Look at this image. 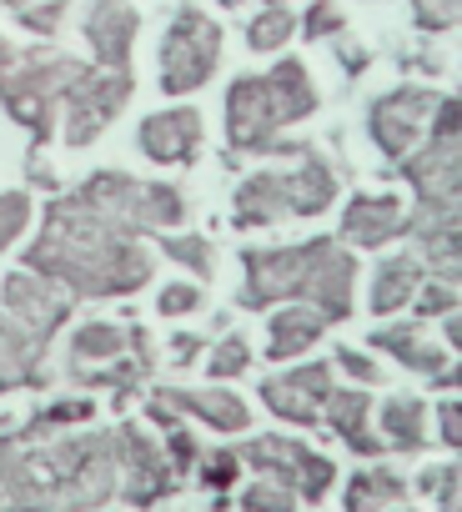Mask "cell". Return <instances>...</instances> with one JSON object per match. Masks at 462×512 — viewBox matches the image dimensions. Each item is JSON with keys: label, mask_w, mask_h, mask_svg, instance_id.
I'll return each mask as SVG.
<instances>
[{"label": "cell", "mask_w": 462, "mask_h": 512, "mask_svg": "<svg viewBox=\"0 0 462 512\" xmlns=\"http://www.w3.org/2000/svg\"><path fill=\"white\" fill-rule=\"evenodd\" d=\"M267 332H272L267 337V362H292V357H302V352H312L322 342L327 317L302 307V302H282V312L267 322Z\"/></svg>", "instance_id": "cell-22"}, {"label": "cell", "mask_w": 462, "mask_h": 512, "mask_svg": "<svg viewBox=\"0 0 462 512\" xmlns=\"http://www.w3.org/2000/svg\"><path fill=\"white\" fill-rule=\"evenodd\" d=\"M91 206H101L106 216H116L126 231H171L181 226L186 216V196L176 186H161V181H136L126 171H96L76 186Z\"/></svg>", "instance_id": "cell-7"}, {"label": "cell", "mask_w": 462, "mask_h": 512, "mask_svg": "<svg viewBox=\"0 0 462 512\" xmlns=\"http://www.w3.org/2000/svg\"><path fill=\"white\" fill-rule=\"evenodd\" d=\"M237 472H242V457L237 452H206L201 457V482L211 492H226L231 482H237Z\"/></svg>", "instance_id": "cell-36"}, {"label": "cell", "mask_w": 462, "mask_h": 512, "mask_svg": "<svg viewBox=\"0 0 462 512\" xmlns=\"http://www.w3.org/2000/svg\"><path fill=\"white\" fill-rule=\"evenodd\" d=\"M221 26L196 11V6H181L166 26V41H161V91L166 96H191L211 81V71L221 66Z\"/></svg>", "instance_id": "cell-8"}, {"label": "cell", "mask_w": 462, "mask_h": 512, "mask_svg": "<svg viewBox=\"0 0 462 512\" xmlns=\"http://www.w3.org/2000/svg\"><path fill=\"white\" fill-rule=\"evenodd\" d=\"M171 487H176V472H171L166 452H161L136 422H126V427L116 432V492H121L126 502H136V507H151V502H161Z\"/></svg>", "instance_id": "cell-13"}, {"label": "cell", "mask_w": 462, "mask_h": 512, "mask_svg": "<svg viewBox=\"0 0 462 512\" xmlns=\"http://www.w3.org/2000/svg\"><path fill=\"white\" fill-rule=\"evenodd\" d=\"M166 462H171V472H176V482L191 472V462H196V437L181 427V422H171L166 427Z\"/></svg>", "instance_id": "cell-38"}, {"label": "cell", "mask_w": 462, "mask_h": 512, "mask_svg": "<svg viewBox=\"0 0 462 512\" xmlns=\"http://www.w3.org/2000/svg\"><path fill=\"white\" fill-rule=\"evenodd\" d=\"M0 302H6V317H11L21 332H31V337L46 342V347H51V337H56V332L71 322V312H76V297L61 292L56 282L36 277V272H11L6 282H0Z\"/></svg>", "instance_id": "cell-12"}, {"label": "cell", "mask_w": 462, "mask_h": 512, "mask_svg": "<svg viewBox=\"0 0 462 512\" xmlns=\"http://www.w3.org/2000/svg\"><path fill=\"white\" fill-rule=\"evenodd\" d=\"M337 56H342L347 76H362V66H367V51H362V46H347V41H337Z\"/></svg>", "instance_id": "cell-43"}, {"label": "cell", "mask_w": 462, "mask_h": 512, "mask_svg": "<svg viewBox=\"0 0 462 512\" xmlns=\"http://www.w3.org/2000/svg\"><path fill=\"white\" fill-rule=\"evenodd\" d=\"M131 91H136V76L131 71H101V66H91L71 91H66V101H61V121H66V146H91L116 116H121V106L131 101Z\"/></svg>", "instance_id": "cell-9"}, {"label": "cell", "mask_w": 462, "mask_h": 512, "mask_svg": "<svg viewBox=\"0 0 462 512\" xmlns=\"http://www.w3.org/2000/svg\"><path fill=\"white\" fill-rule=\"evenodd\" d=\"M312 111H317V86L297 56L277 61L267 76H237L226 91V146L267 156L277 131L307 121Z\"/></svg>", "instance_id": "cell-3"}, {"label": "cell", "mask_w": 462, "mask_h": 512, "mask_svg": "<svg viewBox=\"0 0 462 512\" xmlns=\"http://www.w3.org/2000/svg\"><path fill=\"white\" fill-rule=\"evenodd\" d=\"M442 332H447V342H452V347L462 342V322H457V312H447V322H442Z\"/></svg>", "instance_id": "cell-44"}, {"label": "cell", "mask_w": 462, "mask_h": 512, "mask_svg": "<svg viewBox=\"0 0 462 512\" xmlns=\"http://www.w3.org/2000/svg\"><path fill=\"white\" fill-rule=\"evenodd\" d=\"M372 347L377 352H387V357H397L407 372H417V377H427L432 387H457V367L447 362V352L442 347H432V342H422V322H397V327H377L372 332Z\"/></svg>", "instance_id": "cell-18"}, {"label": "cell", "mask_w": 462, "mask_h": 512, "mask_svg": "<svg viewBox=\"0 0 462 512\" xmlns=\"http://www.w3.org/2000/svg\"><path fill=\"white\" fill-rule=\"evenodd\" d=\"M412 307H417V317H412V322L447 317V312H457V287H452V282H442V277H432V282H417V292H412Z\"/></svg>", "instance_id": "cell-30"}, {"label": "cell", "mask_w": 462, "mask_h": 512, "mask_svg": "<svg viewBox=\"0 0 462 512\" xmlns=\"http://www.w3.org/2000/svg\"><path fill=\"white\" fill-rule=\"evenodd\" d=\"M21 6H31V0H0V11H21Z\"/></svg>", "instance_id": "cell-45"}, {"label": "cell", "mask_w": 462, "mask_h": 512, "mask_svg": "<svg viewBox=\"0 0 462 512\" xmlns=\"http://www.w3.org/2000/svg\"><path fill=\"white\" fill-rule=\"evenodd\" d=\"M412 21L432 36L452 31L457 26V0H412Z\"/></svg>", "instance_id": "cell-35"}, {"label": "cell", "mask_w": 462, "mask_h": 512, "mask_svg": "<svg viewBox=\"0 0 462 512\" xmlns=\"http://www.w3.org/2000/svg\"><path fill=\"white\" fill-rule=\"evenodd\" d=\"M242 457L257 467V477H272V482L292 487L307 502H322L327 487L337 482V467L322 452H312V447H302L292 437H257V442H247Z\"/></svg>", "instance_id": "cell-11"}, {"label": "cell", "mask_w": 462, "mask_h": 512, "mask_svg": "<svg viewBox=\"0 0 462 512\" xmlns=\"http://www.w3.org/2000/svg\"><path fill=\"white\" fill-rule=\"evenodd\" d=\"M437 101H442V96L427 91V86H397V91L377 96L372 111H367V136H372V146H377L387 161H402V156L427 136V121H432Z\"/></svg>", "instance_id": "cell-10"}, {"label": "cell", "mask_w": 462, "mask_h": 512, "mask_svg": "<svg viewBox=\"0 0 462 512\" xmlns=\"http://www.w3.org/2000/svg\"><path fill=\"white\" fill-rule=\"evenodd\" d=\"M26 226H31V196L26 191H0V251L16 246Z\"/></svg>", "instance_id": "cell-31"}, {"label": "cell", "mask_w": 462, "mask_h": 512, "mask_svg": "<svg viewBox=\"0 0 462 512\" xmlns=\"http://www.w3.org/2000/svg\"><path fill=\"white\" fill-rule=\"evenodd\" d=\"M417 282H422V262H417L412 251L387 256V262L377 267V277H372V317H392V312H402V307L412 302Z\"/></svg>", "instance_id": "cell-23"}, {"label": "cell", "mask_w": 462, "mask_h": 512, "mask_svg": "<svg viewBox=\"0 0 462 512\" xmlns=\"http://www.w3.org/2000/svg\"><path fill=\"white\" fill-rule=\"evenodd\" d=\"M332 201H337V176L317 151H307L302 166H292V171L247 176L237 186V211H231V221L242 231H252V226H277L287 216H322Z\"/></svg>", "instance_id": "cell-5"}, {"label": "cell", "mask_w": 462, "mask_h": 512, "mask_svg": "<svg viewBox=\"0 0 462 512\" xmlns=\"http://www.w3.org/2000/svg\"><path fill=\"white\" fill-rule=\"evenodd\" d=\"M267 6H287V0H267Z\"/></svg>", "instance_id": "cell-47"}, {"label": "cell", "mask_w": 462, "mask_h": 512, "mask_svg": "<svg viewBox=\"0 0 462 512\" xmlns=\"http://www.w3.org/2000/svg\"><path fill=\"white\" fill-rule=\"evenodd\" d=\"M151 402L166 407L171 417H196L211 432H247L252 427L247 402L237 392H226V387H156Z\"/></svg>", "instance_id": "cell-16"}, {"label": "cell", "mask_w": 462, "mask_h": 512, "mask_svg": "<svg viewBox=\"0 0 462 512\" xmlns=\"http://www.w3.org/2000/svg\"><path fill=\"white\" fill-rule=\"evenodd\" d=\"M91 66L76 61V56H61L51 46H11L0 36V106L16 126L31 131V156L56 136V116H61V101L66 91L86 76Z\"/></svg>", "instance_id": "cell-4"}, {"label": "cell", "mask_w": 462, "mask_h": 512, "mask_svg": "<svg viewBox=\"0 0 462 512\" xmlns=\"http://www.w3.org/2000/svg\"><path fill=\"white\" fill-rule=\"evenodd\" d=\"M407 497V482L387 467H367L347 482V512H387Z\"/></svg>", "instance_id": "cell-26"}, {"label": "cell", "mask_w": 462, "mask_h": 512, "mask_svg": "<svg viewBox=\"0 0 462 512\" xmlns=\"http://www.w3.org/2000/svg\"><path fill=\"white\" fill-rule=\"evenodd\" d=\"M242 507L247 512H297V492L282 487V482H272V477H262V482H252L242 492Z\"/></svg>", "instance_id": "cell-32"}, {"label": "cell", "mask_w": 462, "mask_h": 512, "mask_svg": "<svg viewBox=\"0 0 462 512\" xmlns=\"http://www.w3.org/2000/svg\"><path fill=\"white\" fill-rule=\"evenodd\" d=\"M382 447H397V452H417L427 447V402L422 397H392L382 412Z\"/></svg>", "instance_id": "cell-24"}, {"label": "cell", "mask_w": 462, "mask_h": 512, "mask_svg": "<svg viewBox=\"0 0 462 512\" xmlns=\"http://www.w3.org/2000/svg\"><path fill=\"white\" fill-rule=\"evenodd\" d=\"M136 146L156 166H186V161H196V151H201V111L176 106V111L146 116L141 131H136Z\"/></svg>", "instance_id": "cell-17"}, {"label": "cell", "mask_w": 462, "mask_h": 512, "mask_svg": "<svg viewBox=\"0 0 462 512\" xmlns=\"http://www.w3.org/2000/svg\"><path fill=\"white\" fill-rule=\"evenodd\" d=\"M437 437H442L447 447L462 442V407H457V397H452V402H437Z\"/></svg>", "instance_id": "cell-41"}, {"label": "cell", "mask_w": 462, "mask_h": 512, "mask_svg": "<svg viewBox=\"0 0 462 512\" xmlns=\"http://www.w3.org/2000/svg\"><path fill=\"white\" fill-rule=\"evenodd\" d=\"M292 36H297V16H292L287 6H267V11H257L252 26H247V46H252V51H282Z\"/></svg>", "instance_id": "cell-27"}, {"label": "cell", "mask_w": 462, "mask_h": 512, "mask_svg": "<svg viewBox=\"0 0 462 512\" xmlns=\"http://www.w3.org/2000/svg\"><path fill=\"white\" fill-rule=\"evenodd\" d=\"M347 21H342V11H337V0H312V11L302 16V41H327V36H337Z\"/></svg>", "instance_id": "cell-34"}, {"label": "cell", "mask_w": 462, "mask_h": 512, "mask_svg": "<svg viewBox=\"0 0 462 512\" xmlns=\"http://www.w3.org/2000/svg\"><path fill=\"white\" fill-rule=\"evenodd\" d=\"M41 382H46V342H36L0 312V392L41 387Z\"/></svg>", "instance_id": "cell-21"}, {"label": "cell", "mask_w": 462, "mask_h": 512, "mask_svg": "<svg viewBox=\"0 0 462 512\" xmlns=\"http://www.w3.org/2000/svg\"><path fill=\"white\" fill-rule=\"evenodd\" d=\"M126 352V327L116 322H86L76 327L71 337V372H91V367H106Z\"/></svg>", "instance_id": "cell-25"}, {"label": "cell", "mask_w": 462, "mask_h": 512, "mask_svg": "<svg viewBox=\"0 0 462 512\" xmlns=\"http://www.w3.org/2000/svg\"><path fill=\"white\" fill-rule=\"evenodd\" d=\"M402 176L417 191V206H457V181H462V101L442 96L427 136L402 156Z\"/></svg>", "instance_id": "cell-6"}, {"label": "cell", "mask_w": 462, "mask_h": 512, "mask_svg": "<svg viewBox=\"0 0 462 512\" xmlns=\"http://www.w3.org/2000/svg\"><path fill=\"white\" fill-rule=\"evenodd\" d=\"M201 307V287L196 282H171V287H161V297H156V312L161 317H186V312H196Z\"/></svg>", "instance_id": "cell-37"}, {"label": "cell", "mask_w": 462, "mask_h": 512, "mask_svg": "<svg viewBox=\"0 0 462 512\" xmlns=\"http://www.w3.org/2000/svg\"><path fill=\"white\" fill-rule=\"evenodd\" d=\"M216 6H226V11H237V6H242V0H216Z\"/></svg>", "instance_id": "cell-46"}, {"label": "cell", "mask_w": 462, "mask_h": 512, "mask_svg": "<svg viewBox=\"0 0 462 512\" xmlns=\"http://www.w3.org/2000/svg\"><path fill=\"white\" fill-rule=\"evenodd\" d=\"M252 367V342L247 337H221L216 342V352H211V362H206V372H211V382H226V377H242Z\"/></svg>", "instance_id": "cell-29"}, {"label": "cell", "mask_w": 462, "mask_h": 512, "mask_svg": "<svg viewBox=\"0 0 462 512\" xmlns=\"http://www.w3.org/2000/svg\"><path fill=\"white\" fill-rule=\"evenodd\" d=\"M196 352H201V337H191V332L171 337V357H176V367H186V362H191Z\"/></svg>", "instance_id": "cell-42"}, {"label": "cell", "mask_w": 462, "mask_h": 512, "mask_svg": "<svg viewBox=\"0 0 462 512\" xmlns=\"http://www.w3.org/2000/svg\"><path fill=\"white\" fill-rule=\"evenodd\" d=\"M16 21H21L31 36H56L61 21H66V0H31V6L16 11Z\"/></svg>", "instance_id": "cell-33"}, {"label": "cell", "mask_w": 462, "mask_h": 512, "mask_svg": "<svg viewBox=\"0 0 462 512\" xmlns=\"http://www.w3.org/2000/svg\"><path fill=\"white\" fill-rule=\"evenodd\" d=\"M407 231V206L387 191L377 196H352L342 206V241H357V246H387Z\"/></svg>", "instance_id": "cell-19"}, {"label": "cell", "mask_w": 462, "mask_h": 512, "mask_svg": "<svg viewBox=\"0 0 462 512\" xmlns=\"http://www.w3.org/2000/svg\"><path fill=\"white\" fill-rule=\"evenodd\" d=\"M81 31H86V46L101 71H131L136 31H141V11L131 0H91Z\"/></svg>", "instance_id": "cell-15"}, {"label": "cell", "mask_w": 462, "mask_h": 512, "mask_svg": "<svg viewBox=\"0 0 462 512\" xmlns=\"http://www.w3.org/2000/svg\"><path fill=\"white\" fill-rule=\"evenodd\" d=\"M91 417H96V402H56V407H46L36 422L51 427V432H61V427H76V422H91Z\"/></svg>", "instance_id": "cell-40"}, {"label": "cell", "mask_w": 462, "mask_h": 512, "mask_svg": "<svg viewBox=\"0 0 462 512\" xmlns=\"http://www.w3.org/2000/svg\"><path fill=\"white\" fill-rule=\"evenodd\" d=\"M322 422H327L352 452H362V457H377V452H382V442H377V432H372V397H367L362 387H332V392H327V407H322Z\"/></svg>", "instance_id": "cell-20"}, {"label": "cell", "mask_w": 462, "mask_h": 512, "mask_svg": "<svg viewBox=\"0 0 462 512\" xmlns=\"http://www.w3.org/2000/svg\"><path fill=\"white\" fill-rule=\"evenodd\" d=\"M161 251L171 256L176 267H186L191 277H201V282H206V277H211V267H216L211 241H206V236H191V231H186V236H176V231H171V236L161 241Z\"/></svg>", "instance_id": "cell-28"}, {"label": "cell", "mask_w": 462, "mask_h": 512, "mask_svg": "<svg viewBox=\"0 0 462 512\" xmlns=\"http://www.w3.org/2000/svg\"><path fill=\"white\" fill-rule=\"evenodd\" d=\"M327 392H332V362H307V367H292V372L262 382L267 412H277L282 422H297V427H317L322 422Z\"/></svg>", "instance_id": "cell-14"}, {"label": "cell", "mask_w": 462, "mask_h": 512, "mask_svg": "<svg viewBox=\"0 0 462 512\" xmlns=\"http://www.w3.org/2000/svg\"><path fill=\"white\" fill-rule=\"evenodd\" d=\"M332 362H337L347 377H357L362 387H377V382H382V367H377L367 352H357V347H337V357H332Z\"/></svg>", "instance_id": "cell-39"}, {"label": "cell", "mask_w": 462, "mask_h": 512, "mask_svg": "<svg viewBox=\"0 0 462 512\" xmlns=\"http://www.w3.org/2000/svg\"><path fill=\"white\" fill-rule=\"evenodd\" d=\"M242 292L237 302L247 312H267L282 302H302L322 312L327 322L352 317V292H357V256L337 246V236H312L297 246H247L242 251Z\"/></svg>", "instance_id": "cell-2"}, {"label": "cell", "mask_w": 462, "mask_h": 512, "mask_svg": "<svg viewBox=\"0 0 462 512\" xmlns=\"http://www.w3.org/2000/svg\"><path fill=\"white\" fill-rule=\"evenodd\" d=\"M26 272L56 282L71 297L111 302L136 297L156 277V256L116 216L91 206L81 191H66L46 206L41 236L26 246Z\"/></svg>", "instance_id": "cell-1"}]
</instances>
